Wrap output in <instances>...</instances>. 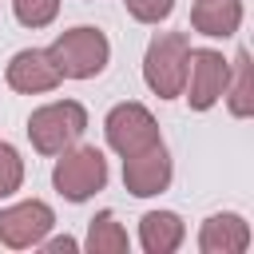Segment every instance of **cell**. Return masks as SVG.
<instances>
[{"label":"cell","mask_w":254,"mask_h":254,"mask_svg":"<svg viewBox=\"0 0 254 254\" xmlns=\"http://www.w3.org/2000/svg\"><path fill=\"white\" fill-rule=\"evenodd\" d=\"M48 56H52V64L60 67V75H67V79H91V75H99V71L107 67L111 44H107V36H103L99 28L79 24V28L60 32V36L52 40Z\"/></svg>","instance_id":"obj_1"},{"label":"cell","mask_w":254,"mask_h":254,"mask_svg":"<svg viewBox=\"0 0 254 254\" xmlns=\"http://www.w3.org/2000/svg\"><path fill=\"white\" fill-rule=\"evenodd\" d=\"M83 131H87V111L75 99H56L28 115V139L40 155H60L75 147Z\"/></svg>","instance_id":"obj_2"},{"label":"cell","mask_w":254,"mask_h":254,"mask_svg":"<svg viewBox=\"0 0 254 254\" xmlns=\"http://www.w3.org/2000/svg\"><path fill=\"white\" fill-rule=\"evenodd\" d=\"M187 56H190V40L187 32H159L147 44L143 56V79L159 99H175L183 95L187 83Z\"/></svg>","instance_id":"obj_3"},{"label":"cell","mask_w":254,"mask_h":254,"mask_svg":"<svg viewBox=\"0 0 254 254\" xmlns=\"http://www.w3.org/2000/svg\"><path fill=\"white\" fill-rule=\"evenodd\" d=\"M52 187L67 202H87L107 187V159L99 147H67L56 155L52 167Z\"/></svg>","instance_id":"obj_4"},{"label":"cell","mask_w":254,"mask_h":254,"mask_svg":"<svg viewBox=\"0 0 254 254\" xmlns=\"http://www.w3.org/2000/svg\"><path fill=\"white\" fill-rule=\"evenodd\" d=\"M103 135H107V147L115 155H123V159L163 143L159 123H155V115L143 103H115L107 111V119H103Z\"/></svg>","instance_id":"obj_5"},{"label":"cell","mask_w":254,"mask_h":254,"mask_svg":"<svg viewBox=\"0 0 254 254\" xmlns=\"http://www.w3.org/2000/svg\"><path fill=\"white\" fill-rule=\"evenodd\" d=\"M226 83H230V64L222 60V52H214V48H190V56H187V83H183L187 103L194 111H210L222 99Z\"/></svg>","instance_id":"obj_6"},{"label":"cell","mask_w":254,"mask_h":254,"mask_svg":"<svg viewBox=\"0 0 254 254\" xmlns=\"http://www.w3.org/2000/svg\"><path fill=\"white\" fill-rule=\"evenodd\" d=\"M56 214L48 202L40 198H28V202H16V206H4L0 210V242L12 246V250H28V246H40L44 234L52 230Z\"/></svg>","instance_id":"obj_7"},{"label":"cell","mask_w":254,"mask_h":254,"mask_svg":"<svg viewBox=\"0 0 254 254\" xmlns=\"http://www.w3.org/2000/svg\"><path fill=\"white\" fill-rule=\"evenodd\" d=\"M8 87L20 91V95H44V91H56L60 87V67L52 64L48 48H24L8 60V71H4Z\"/></svg>","instance_id":"obj_8"},{"label":"cell","mask_w":254,"mask_h":254,"mask_svg":"<svg viewBox=\"0 0 254 254\" xmlns=\"http://www.w3.org/2000/svg\"><path fill=\"white\" fill-rule=\"evenodd\" d=\"M123 187L135 194V198H151V194H163L171 187V155L163 143L139 151V155H127L123 159Z\"/></svg>","instance_id":"obj_9"},{"label":"cell","mask_w":254,"mask_h":254,"mask_svg":"<svg viewBox=\"0 0 254 254\" xmlns=\"http://www.w3.org/2000/svg\"><path fill=\"white\" fill-rule=\"evenodd\" d=\"M250 246V222L234 210L210 214L198 230V250L202 254H242Z\"/></svg>","instance_id":"obj_10"},{"label":"cell","mask_w":254,"mask_h":254,"mask_svg":"<svg viewBox=\"0 0 254 254\" xmlns=\"http://www.w3.org/2000/svg\"><path fill=\"white\" fill-rule=\"evenodd\" d=\"M183 238H187V226L175 210H147L139 218V242L147 254H171L183 246Z\"/></svg>","instance_id":"obj_11"},{"label":"cell","mask_w":254,"mask_h":254,"mask_svg":"<svg viewBox=\"0 0 254 254\" xmlns=\"http://www.w3.org/2000/svg\"><path fill=\"white\" fill-rule=\"evenodd\" d=\"M190 24H194V32H202L210 40H226L242 24V0H194Z\"/></svg>","instance_id":"obj_12"},{"label":"cell","mask_w":254,"mask_h":254,"mask_svg":"<svg viewBox=\"0 0 254 254\" xmlns=\"http://www.w3.org/2000/svg\"><path fill=\"white\" fill-rule=\"evenodd\" d=\"M230 75L234 83H226V107L234 119H246L254 115V64H250V52H238L234 64H230Z\"/></svg>","instance_id":"obj_13"},{"label":"cell","mask_w":254,"mask_h":254,"mask_svg":"<svg viewBox=\"0 0 254 254\" xmlns=\"http://www.w3.org/2000/svg\"><path fill=\"white\" fill-rule=\"evenodd\" d=\"M127 230L115 218V210H99L87 222V250L91 254H127Z\"/></svg>","instance_id":"obj_14"},{"label":"cell","mask_w":254,"mask_h":254,"mask_svg":"<svg viewBox=\"0 0 254 254\" xmlns=\"http://www.w3.org/2000/svg\"><path fill=\"white\" fill-rule=\"evenodd\" d=\"M12 12L24 28H48L60 16V0H12Z\"/></svg>","instance_id":"obj_15"},{"label":"cell","mask_w":254,"mask_h":254,"mask_svg":"<svg viewBox=\"0 0 254 254\" xmlns=\"http://www.w3.org/2000/svg\"><path fill=\"white\" fill-rule=\"evenodd\" d=\"M20 183H24V159L12 143H0V198L16 194Z\"/></svg>","instance_id":"obj_16"},{"label":"cell","mask_w":254,"mask_h":254,"mask_svg":"<svg viewBox=\"0 0 254 254\" xmlns=\"http://www.w3.org/2000/svg\"><path fill=\"white\" fill-rule=\"evenodd\" d=\"M123 4H127V12H131L139 24H159V20H167L171 8H175V0H123Z\"/></svg>","instance_id":"obj_17"},{"label":"cell","mask_w":254,"mask_h":254,"mask_svg":"<svg viewBox=\"0 0 254 254\" xmlns=\"http://www.w3.org/2000/svg\"><path fill=\"white\" fill-rule=\"evenodd\" d=\"M44 250H48V254H71V250H79V242L64 234V238H52V242H44Z\"/></svg>","instance_id":"obj_18"}]
</instances>
